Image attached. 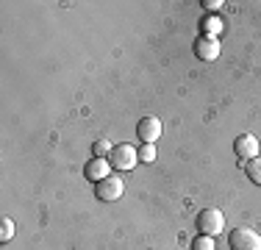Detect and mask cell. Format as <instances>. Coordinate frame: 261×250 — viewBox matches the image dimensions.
Returning a JSON list of instances; mask_svg holds the SVG:
<instances>
[{"label":"cell","mask_w":261,"mask_h":250,"mask_svg":"<svg viewBox=\"0 0 261 250\" xmlns=\"http://www.w3.org/2000/svg\"><path fill=\"white\" fill-rule=\"evenodd\" d=\"M195 225H197V234L200 236H220L222 228H225V214L220 209H203L200 214L195 217Z\"/></svg>","instance_id":"cell-1"},{"label":"cell","mask_w":261,"mask_h":250,"mask_svg":"<svg viewBox=\"0 0 261 250\" xmlns=\"http://www.w3.org/2000/svg\"><path fill=\"white\" fill-rule=\"evenodd\" d=\"M109 164L114 167V170H122V172L134 170V167L139 164V150L130 147L128 142L114 145V150H111V156H109Z\"/></svg>","instance_id":"cell-2"},{"label":"cell","mask_w":261,"mask_h":250,"mask_svg":"<svg viewBox=\"0 0 261 250\" xmlns=\"http://www.w3.org/2000/svg\"><path fill=\"white\" fill-rule=\"evenodd\" d=\"M122 192H125V184H122L120 175H109V178H103V181L95 184V197L103 200V203H114V200H120Z\"/></svg>","instance_id":"cell-3"},{"label":"cell","mask_w":261,"mask_h":250,"mask_svg":"<svg viewBox=\"0 0 261 250\" xmlns=\"http://www.w3.org/2000/svg\"><path fill=\"white\" fill-rule=\"evenodd\" d=\"M228 245L231 250H261V234L253 228H233L228 234Z\"/></svg>","instance_id":"cell-4"},{"label":"cell","mask_w":261,"mask_h":250,"mask_svg":"<svg viewBox=\"0 0 261 250\" xmlns=\"http://www.w3.org/2000/svg\"><path fill=\"white\" fill-rule=\"evenodd\" d=\"M161 128H164V125H161L159 117H153V114L142 117V120L136 122V136L142 139V145H153V142L161 136Z\"/></svg>","instance_id":"cell-5"},{"label":"cell","mask_w":261,"mask_h":250,"mask_svg":"<svg viewBox=\"0 0 261 250\" xmlns=\"http://www.w3.org/2000/svg\"><path fill=\"white\" fill-rule=\"evenodd\" d=\"M233 153L239 156V159L250 161L258 156V139L253 134H239V139L233 142Z\"/></svg>","instance_id":"cell-6"},{"label":"cell","mask_w":261,"mask_h":250,"mask_svg":"<svg viewBox=\"0 0 261 250\" xmlns=\"http://www.w3.org/2000/svg\"><path fill=\"white\" fill-rule=\"evenodd\" d=\"M195 56L203 61H214L220 56V39H211V36H197L195 39Z\"/></svg>","instance_id":"cell-7"},{"label":"cell","mask_w":261,"mask_h":250,"mask_svg":"<svg viewBox=\"0 0 261 250\" xmlns=\"http://www.w3.org/2000/svg\"><path fill=\"white\" fill-rule=\"evenodd\" d=\"M111 170V164H109V159H92L89 164L84 167V175H86V181H103V178H109V172Z\"/></svg>","instance_id":"cell-8"},{"label":"cell","mask_w":261,"mask_h":250,"mask_svg":"<svg viewBox=\"0 0 261 250\" xmlns=\"http://www.w3.org/2000/svg\"><path fill=\"white\" fill-rule=\"evenodd\" d=\"M200 28H203V36H211V39H217V36L222 34V31H225V25H222V20L220 17H206V20L200 22Z\"/></svg>","instance_id":"cell-9"},{"label":"cell","mask_w":261,"mask_h":250,"mask_svg":"<svg viewBox=\"0 0 261 250\" xmlns=\"http://www.w3.org/2000/svg\"><path fill=\"white\" fill-rule=\"evenodd\" d=\"M245 175L250 178V184L261 186V156H256V159H250L245 164Z\"/></svg>","instance_id":"cell-10"},{"label":"cell","mask_w":261,"mask_h":250,"mask_svg":"<svg viewBox=\"0 0 261 250\" xmlns=\"http://www.w3.org/2000/svg\"><path fill=\"white\" fill-rule=\"evenodd\" d=\"M111 150H114V145H111L109 139H95L92 142V156H95V159H109Z\"/></svg>","instance_id":"cell-11"},{"label":"cell","mask_w":261,"mask_h":250,"mask_svg":"<svg viewBox=\"0 0 261 250\" xmlns=\"http://www.w3.org/2000/svg\"><path fill=\"white\" fill-rule=\"evenodd\" d=\"M11 236H14V222H11L9 217H3V220H0V242H9Z\"/></svg>","instance_id":"cell-12"},{"label":"cell","mask_w":261,"mask_h":250,"mask_svg":"<svg viewBox=\"0 0 261 250\" xmlns=\"http://www.w3.org/2000/svg\"><path fill=\"white\" fill-rule=\"evenodd\" d=\"M192 250H217V245H214V239H211V236H195Z\"/></svg>","instance_id":"cell-13"},{"label":"cell","mask_w":261,"mask_h":250,"mask_svg":"<svg viewBox=\"0 0 261 250\" xmlns=\"http://www.w3.org/2000/svg\"><path fill=\"white\" fill-rule=\"evenodd\" d=\"M139 161H145V164L156 161V147H153V145H142L139 147Z\"/></svg>","instance_id":"cell-14"},{"label":"cell","mask_w":261,"mask_h":250,"mask_svg":"<svg viewBox=\"0 0 261 250\" xmlns=\"http://www.w3.org/2000/svg\"><path fill=\"white\" fill-rule=\"evenodd\" d=\"M203 9H206V11H211V14H217V11H220L222 9V6H225V3H222V0H203Z\"/></svg>","instance_id":"cell-15"}]
</instances>
